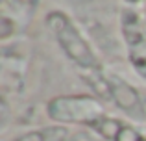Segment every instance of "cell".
Instances as JSON below:
<instances>
[{"label":"cell","mask_w":146,"mask_h":141,"mask_svg":"<svg viewBox=\"0 0 146 141\" xmlns=\"http://www.w3.org/2000/svg\"><path fill=\"white\" fill-rule=\"evenodd\" d=\"M126 2H128V4H133V6H135V4H139L141 0H126Z\"/></svg>","instance_id":"10"},{"label":"cell","mask_w":146,"mask_h":141,"mask_svg":"<svg viewBox=\"0 0 146 141\" xmlns=\"http://www.w3.org/2000/svg\"><path fill=\"white\" fill-rule=\"evenodd\" d=\"M59 141H91V138L87 134H83V132H68V134Z\"/></svg>","instance_id":"7"},{"label":"cell","mask_w":146,"mask_h":141,"mask_svg":"<svg viewBox=\"0 0 146 141\" xmlns=\"http://www.w3.org/2000/svg\"><path fill=\"white\" fill-rule=\"evenodd\" d=\"M52 121L63 124H91L106 115L104 104L91 95H59L46 106Z\"/></svg>","instance_id":"2"},{"label":"cell","mask_w":146,"mask_h":141,"mask_svg":"<svg viewBox=\"0 0 146 141\" xmlns=\"http://www.w3.org/2000/svg\"><path fill=\"white\" fill-rule=\"evenodd\" d=\"M67 134H68V130L65 126H46V128H39V130L21 134L13 141H59Z\"/></svg>","instance_id":"6"},{"label":"cell","mask_w":146,"mask_h":141,"mask_svg":"<svg viewBox=\"0 0 146 141\" xmlns=\"http://www.w3.org/2000/svg\"><path fill=\"white\" fill-rule=\"evenodd\" d=\"M13 2H17L19 6H26V7H35L39 0H13Z\"/></svg>","instance_id":"9"},{"label":"cell","mask_w":146,"mask_h":141,"mask_svg":"<svg viewBox=\"0 0 146 141\" xmlns=\"http://www.w3.org/2000/svg\"><path fill=\"white\" fill-rule=\"evenodd\" d=\"M109 82H111V98L115 100V104L126 115L133 117L137 121H144L146 112L135 87H131L128 82H124L122 78H117V76H111Z\"/></svg>","instance_id":"4"},{"label":"cell","mask_w":146,"mask_h":141,"mask_svg":"<svg viewBox=\"0 0 146 141\" xmlns=\"http://www.w3.org/2000/svg\"><path fill=\"white\" fill-rule=\"evenodd\" d=\"M89 128H93L96 134H100L107 141H146L144 136L131 124H126L124 121L107 115L94 121Z\"/></svg>","instance_id":"5"},{"label":"cell","mask_w":146,"mask_h":141,"mask_svg":"<svg viewBox=\"0 0 146 141\" xmlns=\"http://www.w3.org/2000/svg\"><path fill=\"white\" fill-rule=\"evenodd\" d=\"M46 26L50 28L54 39L61 47V50L67 54V58L70 61H74L83 72L102 71L94 50L91 48V45L87 43V39L82 35L78 26L70 21V17L67 13L50 11L46 15Z\"/></svg>","instance_id":"1"},{"label":"cell","mask_w":146,"mask_h":141,"mask_svg":"<svg viewBox=\"0 0 146 141\" xmlns=\"http://www.w3.org/2000/svg\"><path fill=\"white\" fill-rule=\"evenodd\" d=\"M144 15H146V0H144ZM144 22H146V17H144Z\"/></svg>","instance_id":"11"},{"label":"cell","mask_w":146,"mask_h":141,"mask_svg":"<svg viewBox=\"0 0 146 141\" xmlns=\"http://www.w3.org/2000/svg\"><path fill=\"white\" fill-rule=\"evenodd\" d=\"M122 37L128 47L129 63L141 78L146 80V32L139 15L133 9H124L120 19Z\"/></svg>","instance_id":"3"},{"label":"cell","mask_w":146,"mask_h":141,"mask_svg":"<svg viewBox=\"0 0 146 141\" xmlns=\"http://www.w3.org/2000/svg\"><path fill=\"white\" fill-rule=\"evenodd\" d=\"M11 32H15V28L9 26V19L2 17V39H7V37L11 35Z\"/></svg>","instance_id":"8"}]
</instances>
